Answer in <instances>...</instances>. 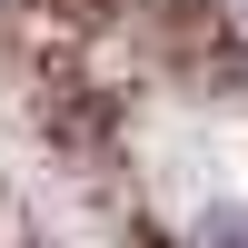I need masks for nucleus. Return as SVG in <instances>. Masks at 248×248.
<instances>
[{
  "instance_id": "f257e3e1",
  "label": "nucleus",
  "mask_w": 248,
  "mask_h": 248,
  "mask_svg": "<svg viewBox=\"0 0 248 248\" xmlns=\"http://www.w3.org/2000/svg\"><path fill=\"white\" fill-rule=\"evenodd\" d=\"M199 248H248V209H218V218H199Z\"/></svg>"
},
{
  "instance_id": "f03ea898",
  "label": "nucleus",
  "mask_w": 248,
  "mask_h": 248,
  "mask_svg": "<svg viewBox=\"0 0 248 248\" xmlns=\"http://www.w3.org/2000/svg\"><path fill=\"white\" fill-rule=\"evenodd\" d=\"M229 20H238V30H248V0H229Z\"/></svg>"
}]
</instances>
